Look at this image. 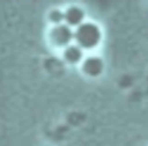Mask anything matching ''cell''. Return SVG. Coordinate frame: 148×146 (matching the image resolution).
<instances>
[{"instance_id":"6da1fadb","label":"cell","mask_w":148,"mask_h":146,"mask_svg":"<svg viewBox=\"0 0 148 146\" xmlns=\"http://www.w3.org/2000/svg\"><path fill=\"white\" fill-rule=\"evenodd\" d=\"M103 42V29L94 21H84L74 29V43L84 52L96 50Z\"/></svg>"},{"instance_id":"7a4b0ae2","label":"cell","mask_w":148,"mask_h":146,"mask_svg":"<svg viewBox=\"0 0 148 146\" xmlns=\"http://www.w3.org/2000/svg\"><path fill=\"white\" fill-rule=\"evenodd\" d=\"M46 39L53 49L61 51L74 43V29L66 23L51 25L47 30Z\"/></svg>"},{"instance_id":"3957f363","label":"cell","mask_w":148,"mask_h":146,"mask_svg":"<svg viewBox=\"0 0 148 146\" xmlns=\"http://www.w3.org/2000/svg\"><path fill=\"white\" fill-rule=\"evenodd\" d=\"M80 70L84 76L89 79H96L101 76L105 70L104 59L97 54L86 56L82 63L80 64Z\"/></svg>"},{"instance_id":"277c9868","label":"cell","mask_w":148,"mask_h":146,"mask_svg":"<svg viewBox=\"0 0 148 146\" xmlns=\"http://www.w3.org/2000/svg\"><path fill=\"white\" fill-rule=\"evenodd\" d=\"M86 10L79 5H69L64 9V23L75 29L86 21Z\"/></svg>"},{"instance_id":"5b68a950","label":"cell","mask_w":148,"mask_h":146,"mask_svg":"<svg viewBox=\"0 0 148 146\" xmlns=\"http://www.w3.org/2000/svg\"><path fill=\"white\" fill-rule=\"evenodd\" d=\"M61 56L62 59L73 66H77L82 63V60L86 57V52L75 43H72L71 45H68L67 48H65L64 50H61Z\"/></svg>"},{"instance_id":"8992f818","label":"cell","mask_w":148,"mask_h":146,"mask_svg":"<svg viewBox=\"0 0 148 146\" xmlns=\"http://www.w3.org/2000/svg\"><path fill=\"white\" fill-rule=\"evenodd\" d=\"M47 21L51 25H58L64 23V9L52 8L47 14Z\"/></svg>"}]
</instances>
